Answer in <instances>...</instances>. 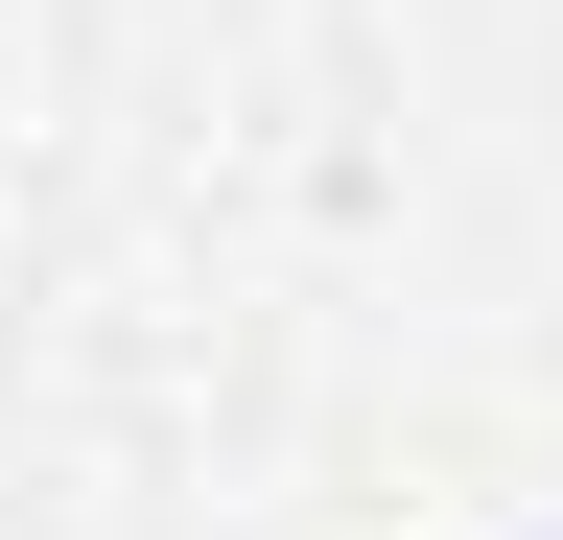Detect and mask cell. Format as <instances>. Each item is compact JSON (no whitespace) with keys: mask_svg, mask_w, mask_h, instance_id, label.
Returning a JSON list of instances; mask_svg holds the SVG:
<instances>
[{"mask_svg":"<svg viewBox=\"0 0 563 540\" xmlns=\"http://www.w3.org/2000/svg\"><path fill=\"white\" fill-rule=\"evenodd\" d=\"M540 540H563V517H540Z\"/></svg>","mask_w":563,"mask_h":540,"instance_id":"1","label":"cell"}]
</instances>
